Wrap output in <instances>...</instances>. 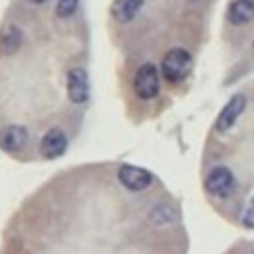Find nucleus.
Returning a JSON list of instances; mask_svg holds the SVG:
<instances>
[{
    "label": "nucleus",
    "instance_id": "nucleus-1",
    "mask_svg": "<svg viewBox=\"0 0 254 254\" xmlns=\"http://www.w3.org/2000/svg\"><path fill=\"white\" fill-rule=\"evenodd\" d=\"M190 65H192L190 54L183 48H175L165 54V58L161 62V73L169 83H177L189 75Z\"/></svg>",
    "mask_w": 254,
    "mask_h": 254
},
{
    "label": "nucleus",
    "instance_id": "nucleus-2",
    "mask_svg": "<svg viewBox=\"0 0 254 254\" xmlns=\"http://www.w3.org/2000/svg\"><path fill=\"white\" fill-rule=\"evenodd\" d=\"M161 83H159V71L153 64H143L135 77H133V91L137 97L141 99H153L155 95H159Z\"/></svg>",
    "mask_w": 254,
    "mask_h": 254
},
{
    "label": "nucleus",
    "instance_id": "nucleus-3",
    "mask_svg": "<svg viewBox=\"0 0 254 254\" xmlns=\"http://www.w3.org/2000/svg\"><path fill=\"white\" fill-rule=\"evenodd\" d=\"M119 183L127 189V190H145L151 183H153V175L147 169L135 167V165H123L117 173Z\"/></svg>",
    "mask_w": 254,
    "mask_h": 254
},
{
    "label": "nucleus",
    "instance_id": "nucleus-4",
    "mask_svg": "<svg viewBox=\"0 0 254 254\" xmlns=\"http://www.w3.org/2000/svg\"><path fill=\"white\" fill-rule=\"evenodd\" d=\"M206 190L214 196H228L234 189V175L228 167H214L206 175Z\"/></svg>",
    "mask_w": 254,
    "mask_h": 254
},
{
    "label": "nucleus",
    "instance_id": "nucleus-5",
    "mask_svg": "<svg viewBox=\"0 0 254 254\" xmlns=\"http://www.w3.org/2000/svg\"><path fill=\"white\" fill-rule=\"evenodd\" d=\"M67 97L71 103H85L89 97V79L83 67H71L67 71Z\"/></svg>",
    "mask_w": 254,
    "mask_h": 254
},
{
    "label": "nucleus",
    "instance_id": "nucleus-6",
    "mask_svg": "<svg viewBox=\"0 0 254 254\" xmlns=\"http://www.w3.org/2000/svg\"><path fill=\"white\" fill-rule=\"evenodd\" d=\"M67 149V137L60 127H52L40 141V153L44 159H58Z\"/></svg>",
    "mask_w": 254,
    "mask_h": 254
},
{
    "label": "nucleus",
    "instance_id": "nucleus-7",
    "mask_svg": "<svg viewBox=\"0 0 254 254\" xmlns=\"http://www.w3.org/2000/svg\"><path fill=\"white\" fill-rule=\"evenodd\" d=\"M244 107H246V97L244 95H234L224 107H222V111L218 113V119H216V131L218 133H224V131H228L234 123H236V119L242 115V111H244Z\"/></svg>",
    "mask_w": 254,
    "mask_h": 254
},
{
    "label": "nucleus",
    "instance_id": "nucleus-8",
    "mask_svg": "<svg viewBox=\"0 0 254 254\" xmlns=\"http://www.w3.org/2000/svg\"><path fill=\"white\" fill-rule=\"evenodd\" d=\"M28 143V129L22 125H10L0 133V147L8 153L20 151Z\"/></svg>",
    "mask_w": 254,
    "mask_h": 254
},
{
    "label": "nucleus",
    "instance_id": "nucleus-9",
    "mask_svg": "<svg viewBox=\"0 0 254 254\" xmlns=\"http://www.w3.org/2000/svg\"><path fill=\"white\" fill-rule=\"evenodd\" d=\"M226 18L234 26H244L254 20V0H232L226 10Z\"/></svg>",
    "mask_w": 254,
    "mask_h": 254
},
{
    "label": "nucleus",
    "instance_id": "nucleus-10",
    "mask_svg": "<svg viewBox=\"0 0 254 254\" xmlns=\"http://www.w3.org/2000/svg\"><path fill=\"white\" fill-rule=\"evenodd\" d=\"M141 8H143V0H115L111 6V16L115 18V22L127 24L139 14Z\"/></svg>",
    "mask_w": 254,
    "mask_h": 254
},
{
    "label": "nucleus",
    "instance_id": "nucleus-11",
    "mask_svg": "<svg viewBox=\"0 0 254 254\" xmlns=\"http://www.w3.org/2000/svg\"><path fill=\"white\" fill-rule=\"evenodd\" d=\"M22 40H24V36H22V30H20L18 26H8V28H6V32H4V36H2V42H4V50H6L8 54L16 52V50L22 46Z\"/></svg>",
    "mask_w": 254,
    "mask_h": 254
},
{
    "label": "nucleus",
    "instance_id": "nucleus-12",
    "mask_svg": "<svg viewBox=\"0 0 254 254\" xmlns=\"http://www.w3.org/2000/svg\"><path fill=\"white\" fill-rule=\"evenodd\" d=\"M79 0H58L56 2V14L60 18H69L71 14H75Z\"/></svg>",
    "mask_w": 254,
    "mask_h": 254
},
{
    "label": "nucleus",
    "instance_id": "nucleus-13",
    "mask_svg": "<svg viewBox=\"0 0 254 254\" xmlns=\"http://www.w3.org/2000/svg\"><path fill=\"white\" fill-rule=\"evenodd\" d=\"M242 224L246 228H254V198L250 200V204L246 206V210L242 214Z\"/></svg>",
    "mask_w": 254,
    "mask_h": 254
},
{
    "label": "nucleus",
    "instance_id": "nucleus-14",
    "mask_svg": "<svg viewBox=\"0 0 254 254\" xmlns=\"http://www.w3.org/2000/svg\"><path fill=\"white\" fill-rule=\"evenodd\" d=\"M32 2H36V4H44V2H48V0H32Z\"/></svg>",
    "mask_w": 254,
    "mask_h": 254
},
{
    "label": "nucleus",
    "instance_id": "nucleus-15",
    "mask_svg": "<svg viewBox=\"0 0 254 254\" xmlns=\"http://www.w3.org/2000/svg\"><path fill=\"white\" fill-rule=\"evenodd\" d=\"M252 46H254V44H252Z\"/></svg>",
    "mask_w": 254,
    "mask_h": 254
}]
</instances>
